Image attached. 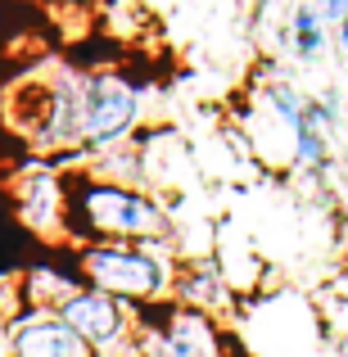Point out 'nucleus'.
<instances>
[{"label":"nucleus","instance_id":"20e7f679","mask_svg":"<svg viewBox=\"0 0 348 357\" xmlns=\"http://www.w3.org/2000/svg\"><path fill=\"white\" fill-rule=\"evenodd\" d=\"M54 312L73 326V335L96 357H127L136 335H140L136 307H127L122 298L105 294V289H91V285H82L73 298H63Z\"/></svg>","mask_w":348,"mask_h":357},{"label":"nucleus","instance_id":"1a4fd4ad","mask_svg":"<svg viewBox=\"0 0 348 357\" xmlns=\"http://www.w3.org/2000/svg\"><path fill=\"white\" fill-rule=\"evenodd\" d=\"M326 18L317 14L312 5H294V14H289V50L298 54L303 63H312L317 54L326 50Z\"/></svg>","mask_w":348,"mask_h":357},{"label":"nucleus","instance_id":"9d476101","mask_svg":"<svg viewBox=\"0 0 348 357\" xmlns=\"http://www.w3.org/2000/svg\"><path fill=\"white\" fill-rule=\"evenodd\" d=\"M312 9L326 18V27H340V23H348V0H312Z\"/></svg>","mask_w":348,"mask_h":357},{"label":"nucleus","instance_id":"0eeeda50","mask_svg":"<svg viewBox=\"0 0 348 357\" xmlns=\"http://www.w3.org/2000/svg\"><path fill=\"white\" fill-rule=\"evenodd\" d=\"M140 331H145L167 357H227L218 321L204 317V312H195V307H181V303L154 307L149 321L140 317Z\"/></svg>","mask_w":348,"mask_h":357},{"label":"nucleus","instance_id":"39448f33","mask_svg":"<svg viewBox=\"0 0 348 357\" xmlns=\"http://www.w3.org/2000/svg\"><path fill=\"white\" fill-rule=\"evenodd\" d=\"M9 199L27 231L41 240H68V176L45 163H27L9 176Z\"/></svg>","mask_w":348,"mask_h":357},{"label":"nucleus","instance_id":"f03ea898","mask_svg":"<svg viewBox=\"0 0 348 357\" xmlns=\"http://www.w3.org/2000/svg\"><path fill=\"white\" fill-rule=\"evenodd\" d=\"M172 244H127V240H96L77 244V276L82 285L105 289L122 298L127 307H163L172 303V280H176Z\"/></svg>","mask_w":348,"mask_h":357},{"label":"nucleus","instance_id":"7ed1b4c3","mask_svg":"<svg viewBox=\"0 0 348 357\" xmlns=\"http://www.w3.org/2000/svg\"><path fill=\"white\" fill-rule=\"evenodd\" d=\"M140 114H145V91L127 73H86V82H82V154L100 158L127 145L140 127Z\"/></svg>","mask_w":348,"mask_h":357},{"label":"nucleus","instance_id":"f8f14e48","mask_svg":"<svg viewBox=\"0 0 348 357\" xmlns=\"http://www.w3.org/2000/svg\"><path fill=\"white\" fill-rule=\"evenodd\" d=\"M0 357H5V326H0Z\"/></svg>","mask_w":348,"mask_h":357},{"label":"nucleus","instance_id":"9b49d317","mask_svg":"<svg viewBox=\"0 0 348 357\" xmlns=\"http://www.w3.org/2000/svg\"><path fill=\"white\" fill-rule=\"evenodd\" d=\"M335 41H340V50L348 54V23H340V27H335Z\"/></svg>","mask_w":348,"mask_h":357},{"label":"nucleus","instance_id":"6e6552de","mask_svg":"<svg viewBox=\"0 0 348 357\" xmlns=\"http://www.w3.org/2000/svg\"><path fill=\"white\" fill-rule=\"evenodd\" d=\"M172 303L195 307L204 317H231L235 312V285L222 271L213 253H195V258H176V280H172Z\"/></svg>","mask_w":348,"mask_h":357},{"label":"nucleus","instance_id":"423d86ee","mask_svg":"<svg viewBox=\"0 0 348 357\" xmlns=\"http://www.w3.org/2000/svg\"><path fill=\"white\" fill-rule=\"evenodd\" d=\"M5 357H96L54 307L23 303L5 321Z\"/></svg>","mask_w":348,"mask_h":357},{"label":"nucleus","instance_id":"f257e3e1","mask_svg":"<svg viewBox=\"0 0 348 357\" xmlns=\"http://www.w3.org/2000/svg\"><path fill=\"white\" fill-rule=\"evenodd\" d=\"M68 240H127V244H172L176 218L154 190L109 181L96 172L68 176Z\"/></svg>","mask_w":348,"mask_h":357}]
</instances>
